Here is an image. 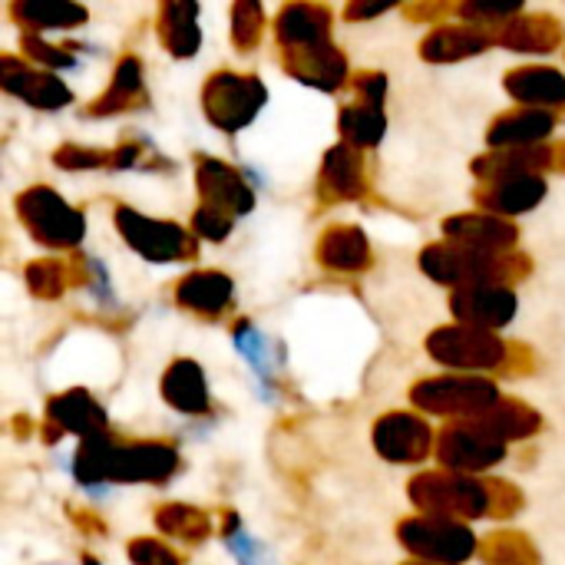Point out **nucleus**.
<instances>
[{
	"instance_id": "obj_10",
	"label": "nucleus",
	"mask_w": 565,
	"mask_h": 565,
	"mask_svg": "<svg viewBox=\"0 0 565 565\" xmlns=\"http://www.w3.org/2000/svg\"><path fill=\"white\" fill-rule=\"evenodd\" d=\"M89 565H93V563H89Z\"/></svg>"
},
{
	"instance_id": "obj_2",
	"label": "nucleus",
	"mask_w": 565,
	"mask_h": 565,
	"mask_svg": "<svg viewBox=\"0 0 565 565\" xmlns=\"http://www.w3.org/2000/svg\"><path fill=\"white\" fill-rule=\"evenodd\" d=\"M434 354L450 361V364H493L497 361V348L490 338H480V334H463V331H447V334H437L434 338Z\"/></svg>"
},
{
	"instance_id": "obj_4",
	"label": "nucleus",
	"mask_w": 565,
	"mask_h": 565,
	"mask_svg": "<svg viewBox=\"0 0 565 565\" xmlns=\"http://www.w3.org/2000/svg\"><path fill=\"white\" fill-rule=\"evenodd\" d=\"M381 450L387 457H397V460H414L420 457V450L427 447V430L424 424L411 420V417H397V420H384L381 434Z\"/></svg>"
},
{
	"instance_id": "obj_7",
	"label": "nucleus",
	"mask_w": 565,
	"mask_h": 565,
	"mask_svg": "<svg viewBox=\"0 0 565 565\" xmlns=\"http://www.w3.org/2000/svg\"><path fill=\"white\" fill-rule=\"evenodd\" d=\"M546 129H550V119L526 109V113L507 116V119L493 129V142H533V139H540Z\"/></svg>"
},
{
	"instance_id": "obj_5",
	"label": "nucleus",
	"mask_w": 565,
	"mask_h": 565,
	"mask_svg": "<svg viewBox=\"0 0 565 565\" xmlns=\"http://www.w3.org/2000/svg\"><path fill=\"white\" fill-rule=\"evenodd\" d=\"M510 89L520 99H543V103H565V76L550 70H526L513 73Z\"/></svg>"
},
{
	"instance_id": "obj_1",
	"label": "nucleus",
	"mask_w": 565,
	"mask_h": 565,
	"mask_svg": "<svg viewBox=\"0 0 565 565\" xmlns=\"http://www.w3.org/2000/svg\"><path fill=\"white\" fill-rule=\"evenodd\" d=\"M407 543L417 553L434 556V559H444V563H460L473 550L470 533L460 530V526H424L417 533H407Z\"/></svg>"
},
{
	"instance_id": "obj_9",
	"label": "nucleus",
	"mask_w": 565,
	"mask_h": 565,
	"mask_svg": "<svg viewBox=\"0 0 565 565\" xmlns=\"http://www.w3.org/2000/svg\"><path fill=\"white\" fill-rule=\"evenodd\" d=\"M540 195H543V182L540 179H530V175H520V179L500 185V192L493 199V209H500V212H523Z\"/></svg>"
},
{
	"instance_id": "obj_8",
	"label": "nucleus",
	"mask_w": 565,
	"mask_h": 565,
	"mask_svg": "<svg viewBox=\"0 0 565 565\" xmlns=\"http://www.w3.org/2000/svg\"><path fill=\"white\" fill-rule=\"evenodd\" d=\"M447 232H457L460 242L467 245H477V248H487V245H507L510 242V228L493 222V218H467V222H454L447 225Z\"/></svg>"
},
{
	"instance_id": "obj_6",
	"label": "nucleus",
	"mask_w": 565,
	"mask_h": 565,
	"mask_svg": "<svg viewBox=\"0 0 565 565\" xmlns=\"http://www.w3.org/2000/svg\"><path fill=\"white\" fill-rule=\"evenodd\" d=\"M500 457V447L497 444H487L483 437H467V434H447L444 437V460H454V463H467V467H483V463H493Z\"/></svg>"
},
{
	"instance_id": "obj_3",
	"label": "nucleus",
	"mask_w": 565,
	"mask_h": 565,
	"mask_svg": "<svg viewBox=\"0 0 565 565\" xmlns=\"http://www.w3.org/2000/svg\"><path fill=\"white\" fill-rule=\"evenodd\" d=\"M457 311L467 321H480V324H507L516 311V298L510 291H487V288H473L463 291L457 298Z\"/></svg>"
}]
</instances>
